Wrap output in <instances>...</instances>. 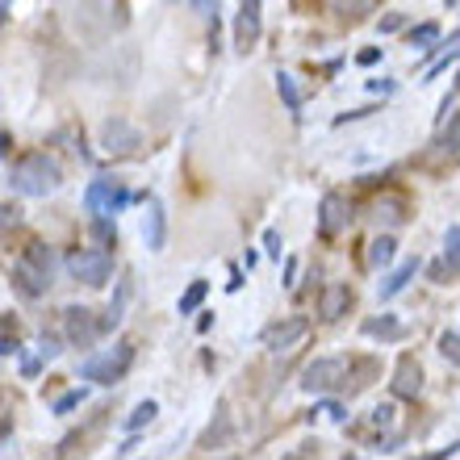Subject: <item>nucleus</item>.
<instances>
[{
    "mask_svg": "<svg viewBox=\"0 0 460 460\" xmlns=\"http://www.w3.org/2000/svg\"><path fill=\"white\" fill-rule=\"evenodd\" d=\"M302 389L310 394H356V356H323L305 364Z\"/></svg>",
    "mask_w": 460,
    "mask_h": 460,
    "instance_id": "f257e3e1",
    "label": "nucleus"
},
{
    "mask_svg": "<svg viewBox=\"0 0 460 460\" xmlns=\"http://www.w3.org/2000/svg\"><path fill=\"white\" fill-rule=\"evenodd\" d=\"M50 277H55V252L47 243H25V252L13 264V285L25 297H42L50 289Z\"/></svg>",
    "mask_w": 460,
    "mask_h": 460,
    "instance_id": "f03ea898",
    "label": "nucleus"
},
{
    "mask_svg": "<svg viewBox=\"0 0 460 460\" xmlns=\"http://www.w3.org/2000/svg\"><path fill=\"white\" fill-rule=\"evenodd\" d=\"M59 184H63V172L47 151H34V155H25L13 164V189L25 197H47V193H55Z\"/></svg>",
    "mask_w": 460,
    "mask_h": 460,
    "instance_id": "7ed1b4c3",
    "label": "nucleus"
},
{
    "mask_svg": "<svg viewBox=\"0 0 460 460\" xmlns=\"http://www.w3.org/2000/svg\"><path fill=\"white\" fill-rule=\"evenodd\" d=\"M72 13V22L80 34L88 38H110L113 30H121V25L130 22V9L126 4H75Z\"/></svg>",
    "mask_w": 460,
    "mask_h": 460,
    "instance_id": "20e7f679",
    "label": "nucleus"
},
{
    "mask_svg": "<svg viewBox=\"0 0 460 460\" xmlns=\"http://www.w3.org/2000/svg\"><path fill=\"white\" fill-rule=\"evenodd\" d=\"M67 272H72L80 285L101 289V285L113 277V255L105 252V247H72V252H67Z\"/></svg>",
    "mask_w": 460,
    "mask_h": 460,
    "instance_id": "39448f33",
    "label": "nucleus"
},
{
    "mask_svg": "<svg viewBox=\"0 0 460 460\" xmlns=\"http://www.w3.org/2000/svg\"><path fill=\"white\" fill-rule=\"evenodd\" d=\"M134 364V343H113L105 356H97V360H84V368H80V376L84 381H97V385H118L121 376L130 373Z\"/></svg>",
    "mask_w": 460,
    "mask_h": 460,
    "instance_id": "423d86ee",
    "label": "nucleus"
},
{
    "mask_svg": "<svg viewBox=\"0 0 460 460\" xmlns=\"http://www.w3.org/2000/svg\"><path fill=\"white\" fill-rule=\"evenodd\" d=\"M121 206H130V189L121 181H105V176H101V181H93L84 189V209L97 222H105L110 214H121Z\"/></svg>",
    "mask_w": 460,
    "mask_h": 460,
    "instance_id": "0eeeda50",
    "label": "nucleus"
},
{
    "mask_svg": "<svg viewBox=\"0 0 460 460\" xmlns=\"http://www.w3.org/2000/svg\"><path fill=\"white\" fill-rule=\"evenodd\" d=\"M63 327H67V343L72 348H93V343L105 335L101 331V318L88 310V305H67L63 310Z\"/></svg>",
    "mask_w": 460,
    "mask_h": 460,
    "instance_id": "6e6552de",
    "label": "nucleus"
},
{
    "mask_svg": "<svg viewBox=\"0 0 460 460\" xmlns=\"http://www.w3.org/2000/svg\"><path fill=\"white\" fill-rule=\"evenodd\" d=\"M260 30H264V4L260 0H243L239 13H234V47L247 55L260 42Z\"/></svg>",
    "mask_w": 460,
    "mask_h": 460,
    "instance_id": "1a4fd4ad",
    "label": "nucleus"
},
{
    "mask_svg": "<svg viewBox=\"0 0 460 460\" xmlns=\"http://www.w3.org/2000/svg\"><path fill=\"white\" fill-rule=\"evenodd\" d=\"M101 146H105L110 155H134V151L143 146V134L134 130L130 121L110 118L105 126H101Z\"/></svg>",
    "mask_w": 460,
    "mask_h": 460,
    "instance_id": "9d476101",
    "label": "nucleus"
},
{
    "mask_svg": "<svg viewBox=\"0 0 460 460\" xmlns=\"http://www.w3.org/2000/svg\"><path fill=\"white\" fill-rule=\"evenodd\" d=\"M351 222V201L343 193H327L323 197V206H318V230L327 234V239H335L343 226Z\"/></svg>",
    "mask_w": 460,
    "mask_h": 460,
    "instance_id": "9b49d317",
    "label": "nucleus"
},
{
    "mask_svg": "<svg viewBox=\"0 0 460 460\" xmlns=\"http://www.w3.org/2000/svg\"><path fill=\"white\" fill-rule=\"evenodd\" d=\"M368 218L385 222V226H402V222L411 218V201H406L402 193H394V189H385L381 197H373V201H368Z\"/></svg>",
    "mask_w": 460,
    "mask_h": 460,
    "instance_id": "f8f14e48",
    "label": "nucleus"
},
{
    "mask_svg": "<svg viewBox=\"0 0 460 460\" xmlns=\"http://www.w3.org/2000/svg\"><path fill=\"white\" fill-rule=\"evenodd\" d=\"M389 389H394V394H398V398H419V394H423V364L414 360L411 351H406V356H402L398 360V368H394V381H389Z\"/></svg>",
    "mask_w": 460,
    "mask_h": 460,
    "instance_id": "ddd939ff",
    "label": "nucleus"
},
{
    "mask_svg": "<svg viewBox=\"0 0 460 460\" xmlns=\"http://www.w3.org/2000/svg\"><path fill=\"white\" fill-rule=\"evenodd\" d=\"M305 331H310V323H305V318H285V323H272V327L264 331V348L268 351H285V348H293V343L302 340Z\"/></svg>",
    "mask_w": 460,
    "mask_h": 460,
    "instance_id": "4468645a",
    "label": "nucleus"
},
{
    "mask_svg": "<svg viewBox=\"0 0 460 460\" xmlns=\"http://www.w3.org/2000/svg\"><path fill=\"white\" fill-rule=\"evenodd\" d=\"M143 239L151 252H164V239H168V214H164V201L151 197L146 201V218H143Z\"/></svg>",
    "mask_w": 460,
    "mask_h": 460,
    "instance_id": "2eb2a0df",
    "label": "nucleus"
},
{
    "mask_svg": "<svg viewBox=\"0 0 460 460\" xmlns=\"http://www.w3.org/2000/svg\"><path fill=\"white\" fill-rule=\"evenodd\" d=\"M348 305H351V289L335 280V285H327V289H323V297H318V314L327 318V323H335V318L348 314Z\"/></svg>",
    "mask_w": 460,
    "mask_h": 460,
    "instance_id": "dca6fc26",
    "label": "nucleus"
},
{
    "mask_svg": "<svg viewBox=\"0 0 460 460\" xmlns=\"http://www.w3.org/2000/svg\"><path fill=\"white\" fill-rule=\"evenodd\" d=\"M414 272H419V255H411V260H402V264L385 277V285H381V302H389V297H398V293L414 280Z\"/></svg>",
    "mask_w": 460,
    "mask_h": 460,
    "instance_id": "f3484780",
    "label": "nucleus"
},
{
    "mask_svg": "<svg viewBox=\"0 0 460 460\" xmlns=\"http://www.w3.org/2000/svg\"><path fill=\"white\" fill-rule=\"evenodd\" d=\"M364 335L368 340H402V323L394 314H381V318H364Z\"/></svg>",
    "mask_w": 460,
    "mask_h": 460,
    "instance_id": "a211bd4d",
    "label": "nucleus"
},
{
    "mask_svg": "<svg viewBox=\"0 0 460 460\" xmlns=\"http://www.w3.org/2000/svg\"><path fill=\"white\" fill-rule=\"evenodd\" d=\"M230 439V419H226V402H218V423H209V431L201 436V448H222Z\"/></svg>",
    "mask_w": 460,
    "mask_h": 460,
    "instance_id": "6ab92c4d",
    "label": "nucleus"
},
{
    "mask_svg": "<svg viewBox=\"0 0 460 460\" xmlns=\"http://www.w3.org/2000/svg\"><path fill=\"white\" fill-rule=\"evenodd\" d=\"M394 252H398V243H394V234H381V239L368 243V264H373V268L394 264Z\"/></svg>",
    "mask_w": 460,
    "mask_h": 460,
    "instance_id": "aec40b11",
    "label": "nucleus"
},
{
    "mask_svg": "<svg viewBox=\"0 0 460 460\" xmlns=\"http://www.w3.org/2000/svg\"><path fill=\"white\" fill-rule=\"evenodd\" d=\"M277 93H280V101H285V110H289L293 118H302V93H297V84H293L289 72L277 75Z\"/></svg>",
    "mask_w": 460,
    "mask_h": 460,
    "instance_id": "412c9836",
    "label": "nucleus"
},
{
    "mask_svg": "<svg viewBox=\"0 0 460 460\" xmlns=\"http://www.w3.org/2000/svg\"><path fill=\"white\" fill-rule=\"evenodd\" d=\"M439 151H444V155H456L460 151V113H452V121H444V126H439Z\"/></svg>",
    "mask_w": 460,
    "mask_h": 460,
    "instance_id": "4be33fe9",
    "label": "nucleus"
},
{
    "mask_svg": "<svg viewBox=\"0 0 460 460\" xmlns=\"http://www.w3.org/2000/svg\"><path fill=\"white\" fill-rule=\"evenodd\" d=\"M55 356H59V340H55V335H42V340H38V356H34V360H25V373L34 376L38 364H42V360H55Z\"/></svg>",
    "mask_w": 460,
    "mask_h": 460,
    "instance_id": "5701e85b",
    "label": "nucleus"
},
{
    "mask_svg": "<svg viewBox=\"0 0 460 460\" xmlns=\"http://www.w3.org/2000/svg\"><path fill=\"white\" fill-rule=\"evenodd\" d=\"M206 293H209L206 280H193V285L181 293V314H197V305L206 302Z\"/></svg>",
    "mask_w": 460,
    "mask_h": 460,
    "instance_id": "b1692460",
    "label": "nucleus"
},
{
    "mask_svg": "<svg viewBox=\"0 0 460 460\" xmlns=\"http://www.w3.org/2000/svg\"><path fill=\"white\" fill-rule=\"evenodd\" d=\"M436 38H439V25L436 22H423V25H414V30H411V47L414 50H427Z\"/></svg>",
    "mask_w": 460,
    "mask_h": 460,
    "instance_id": "393cba45",
    "label": "nucleus"
},
{
    "mask_svg": "<svg viewBox=\"0 0 460 460\" xmlns=\"http://www.w3.org/2000/svg\"><path fill=\"white\" fill-rule=\"evenodd\" d=\"M331 9L340 13L343 22H360L364 13H376V4L373 0H351V4H331Z\"/></svg>",
    "mask_w": 460,
    "mask_h": 460,
    "instance_id": "a878e982",
    "label": "nucleus"
},
{
    "mask_svg": "<svg viewBox=\"0 0 460 460\" xmlns=\"http://www.w3.org/2000/svg\"><path fill=\"white\" fill-rule=\"evenodd\" d=\"M155 414H159V406L146 398V402H138V406H134V414L126 419V427H130V431H138V427H146L151 419H155Z\"/></svg>",
    "mask_w": 460,
    "mask_h": 460,
    "instance_id": "bb28decb",
    "label": "nucleus"
},
{
    "mask_svg": "<svg viewBox=\"0 0 460 460\" xmlns=\"http://www.w3.org/2000/svg\"><path fill=\"white\" fill-rule=\"evenodd\" d=\"M444 260L460 272V226H448V234H444Z\"/></svg>",
    "mask_w": 460,
    "mask_h": 460,
    "instance_id": "cd10ccee",
    "label": "nucleus"
},
{
    "mask_svg": "<svg viewBox=\"0 0 460 460\" xmlns=\"http://www.w3.org/2000/svg\"><path fill=\"white\" fill-rule=\"evenodd\" d=\"M439 356L448 364H460V335L456 331H444V335H439Z\"/></svg>",
    "mask_w": 460,
    "mask_h": 460,
    "instance_id": "c85d7f7f",
    "label": "nucleus"
},
{
    "mask_svg": "<svg viewBox=\"0 0 460 460\" xmlns=\"http://www.w3.org/2000/svg\"><path fill=\"white\" fill-rule=\"evenodd\" d=\"M84 402V389H72V394H63L59 402H55V414H67V411H75Z\"/></svg>",
    "mask_w": 460,
    "mask_h": 460,
    "instance_id": "c756f323",
    "label": "nucleus"
},
{
    "mask_svg": "<svg viewBox=\"0 0 460 460\" xmlns=\"http://www.w3.org/2000/svg\"><path fill=\"white\" fill-rule=\"evenodd\" d=\"M456 55H460V50L452 47L448 55H444V59H436V63H431V67H427V72H423V80H436L439 72H448V63H456Z\"/></svg>",
    "mask_w": 460,
    "mask_h": 460,
    "instance_id": "7c9ffc66",
    "label": "nucleus"
},
{
    "mask_svg": "<svg viewBox=\"0 0 460 460\" xmlns=\"http://www.w3.org/2000/svg\"><path fill=\"white\" fill-rule=\"evenodd\" d=\"M394 423V406H373V414H368V427H389Z\"/></svg>",
    "mask_w": 460,
    "mask_h": 460,
    "instance_id": "2f4dec72",
    "label": "nucleus"
},
{
    "mask_svg": "<svg viewBox=\"0 0 460 460\" xmlns=\"http://www.w3.org/2000/svg\"><path fill=\"white\" fill-rule=\"evenodd\" d=\"M280 247H285V243H280V230L268 226V230H264V252L272 255V260H280Z\"/></svg>",
    "mask_w": 460,
    "mask_h": 460,
    "instance_id": "473e14b6",
    "label": "nucleus"
},
{
    "mask_svg": "<svg viewBox=\"0 0 460 460\" xmlns=\"http://www.w3.org/2000/svg\"><path fill=\"white\" fill-rule=\"evenodd\" d=\"M402 25H406V13H385L381 17V34H398Z\"/></svg>",
    "mask_w": 460,
    "mask_h": 460,
    "instance_id": "72a5a7b5",
    "label": "nucleus"
},
{
    "mask_svg": "<svg viewBox=\"0 0 460 460\" xmlns=\"http://www.w3.org/2000/svg\"><path fill=\"white\" fill-rule=\"evenodd\" d=\"M452 272H456V268H452L448 260H436V264H431V280H439V285H448Z\"/></svg>",
    "mask_w": 460,
    "mask_h": 460,
    "instance_id": "f704fd0d",
    "label": "nucleus"
},
{
    "mask_svg": "<svg viewBox=\"0 0 460 460\" xmlns=\"http://www.w3.org/2000/svg\"><path fill=\"white\" fill-rule=\"evenodd\" d=\"M456 97H460V72H456V84H452V93L444 97V105H439V126L448 121V110H452V101H456Z\"/></svg>",
    "mask_w": 460,
    "mask_h": 460,
    "instance_id": "c9c22d12",
    "label": "nucleus"
},
{
    "mask_svg": "<svg viewBox=\"0 0 460 460\" xmlns=\"http://www.w3.org/2000/svg\"><path fill=\"white\" fill-rule=\"evenodd\" d=\"M17 218H22V209L13 206V201H4V226H17Z\"/></svg>",
    "mask_w": 460,
    "mask_h": 460,
    "instance_id": "e433bc0d",
    "label": "nucleus"
},
{
    "mask_svg": "<svg viewBox=\"0 0 460 460\" xmlns=\"http://www.w3.org/2000/svg\"><path fill=\"white\" fill-rule=\"evenodd\" d=\"M376 59H381V50H376V47L373 50H360V67H373Z\"/></svg>",
    "mask_w": 460,
    "mask_h": 460,
    "instance_id": "4c0bfd02",
    "label": "nucleus"
},
{
    "mask_svg": "<svg viewBox=\"0 0 460 460\" xmlns=\"http://www.w3.org/2000/svg\"><path fill=\"white\" fill-rule=\"evenodd\" d=\"M456 448H460V444H448V448H444V452H436V456H419V460H448Z\"/></svg>",
    "mask_w": 460,
    "mask_h": 460,
    "instance_id": "58836bf2",
    "label": "nucleus"
},
{
    "mask_svg": "<svg viewBox=\"0 0 460 460\" xmlns=\"http://www.w3.org/2000/svg\"><path fill=\"white\" fill-rule=\"evenodd\" d=\"M293 277H297V260H289V264H285V285H289V289H293Z\"/></svg>",
    "mask_w": 460,
    "mask_h": 460,
    "instance_id": "ea45409f",
    "label": "nucleus"
}]
</instances>
